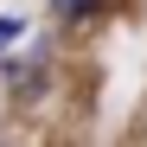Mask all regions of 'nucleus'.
I'll list each match as a JSON object with an SVG mask.
<instances>
[{"instance_id":"nucleus-1","label":"nucleus","mask_w":147,"mask_h":147,"mask_svg":"<svg viewBox=\"0 0 147 147\" xmlns=\"http://www.w3.org/2000/svg\"><path fill=\"white\" fill-rule=\"evenodd\" d=\"M45 77H51V45H38L26 58H0V83L13 90V102H32L45 90Z\"/></svg>"},{"instance_id":"nucleus-2","label":"nucleus","mask_w":147,"mask_h":147,"mask_svg":"<svg viewBox=\"0 0 147 147\" xmlns=\"http://www.w3.org/2000/svg\"><path fill=\"white\" fill-rule=\"evenodd\" d=\"M102 7H109V0H51V13L64 19V26H90Z\"/></svg>"},{"instance_id":"nucleus-3","label":"nucleus","mask_w":147,"mask_h":147,"mask_svg":"<svg viewBox=\"0 0 147 147\" xmlns=\"http://www.w3.org/2000/svg\"><path fill=\"white\" fill-rule=\"evenodd\" d=\"M19 32H26V19H13V13H7V19H0V51H7V45H13Z\"/></svg>"}]
</instances>
